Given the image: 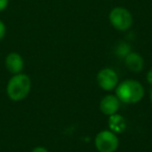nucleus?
I'll use <instances>...</instances> for the list:
<instances>
[{
	"mask_svg": "<svg viewBox=\"0 0 152 152\" xmlns=\"http://www.w3.org/2000/svg\"><path fill=\"white\" fill-rule=\"evenodd\" d=\"M144 88L139 81L133 79H126L116 87V96L124 103H137L144 97Z\"/></svg>",
	"mask_w": 152,
	"mask_h": 152,
	"instance_id": "nucleus-1",
	"label": "nucleus"
},
{
	"mask_svg": "<svg viewBox=\"0 0 152 152\" xmlns=\"http://www.w3.org/2000/svg\"><path fill=\"white\" fill-rule=\"evenodd\" d=\"M31 152H48V150L44 147H36Z\"/></svg>",
	"mask_w": 152,
	"mask_h": 152,
	"instance_id": "nucleus-13",
	"label": "nucleus"
},
{
	"mask_svg": "<svg viewBox=\"0 0 152 152\" xmlns=\"http://www.w3.org/2000/svg\"><path fill=\"white\" fill-rule=\"evenodd\" d=\"M126 120L124 119V117H122L121 115L116 114L110 115V119H108V127L110 128V131H113L114 133H120L123 132L126 128Z\"/></svg>",
	"mask_w": 152,
	"mask_h": 152,
	"instance_id": "nucleus-9",
	"label": "nucleus"
},
{
	"mask_svg": "<svg viewBox=\"0 0 152 152\" xmlns=\"http://www.w3.org/2000/svg\"><path fill=\"white\" fill-rule=\"evenodd\" d=\"M125 65L131 72H141L144 68V59L135 52L127 53L125 56Z\"/></svg>",
	"mask_w": 152,
	"mask_h": 152,
	"instance_id": "nucleus-8",
	"label": "nucleus"
},
{
	"mask_svg": "<svg viewBox=\"0 0 152 152\" xmlns=\"http://www.w3.org/2000/svg\"><path fill=\"white\" fill-rule=\"evenodd\" d=\"M119 77L117 73L110 68H104L97 74V83L104 91H112L118 86Z\"/></svg>",
	"mask_w": 152,
	"mask_h": 152,
	"instance_id": "nucleus-5",
	"label": "nucleus"
},
{
	"mask_svg": "<svg viewBox=\"0 0 152 152\" xmlns=\"http://www.w3.org/2000/svg\"><path fill=\"white\" fill-rule=\"evenodd\" d=\"M110 21L112 25L120 31H125L132 24V16L128 10L124 7H115L110 13Z\"/></svg>",
	"mask_w": 152,
	"mask_h": 152,
	"instance_id": "nucleus-3",
	"label": "nucleus"
},
{
	"mask_svg": "<svg viewBox=\"0 0 152 152\" xmlns=\"http://www.w3.org/2000/svg\"><path fill=\"white\" fill-rule=\"evenodd\" d=\"M5 32H7V27H5V24L3 23L1 20H0V41L4 38Z\"/></svg>",
	"mask_w": 152,
	"mask_h": 152,
	"instance_id": "nucleus-10",
	"label": "nucleus"
},
{
	"mask_svg": "<svg viewBox=\"0 0 152 152\" xmlns=\"http://www.w3.org/2000/svg\"><path fill=\"white\" fill-rule=\"evenodd\" d=\"M5 68L12 74H19L24 68L23 57L17 52H11L5 57Z\"/></svg>",
	"mask_w": 152,
	"mask_h": 152,
	"instance_id": "nucleus-6",
	"label": "nucleus"
},
{
	"mask_svg": "<svg viewBox=\"0 0 152 152\" xmlns=\"http://www.w3.org/2000/svg\"><path fill=\"white\" fill-rule=\"evenodd\" d=\"M147 81L149 83V85L152 86V69H150L147 73Z\"/></svg>",
	"mask_w": 152,
	"mask_h": 152,
	"instance_id": "nucleus-12",
	"label": "nucleus"
},
{
	"mask_svg": "<svg viewBox=\"0 0 152 152\" xmlns=\"http://www.w3.org/2000/svg\"><path fill=\"white\" fill-rule=\"evenodd\" d=\"M31 88V80L29 76L23 73L15 74L10 79L7 87V93L13 101H20L27 97Z\"/></svg>",
	"mask_w": 152,
	"mask_h": 152,
	"instance_id": "nucleus-2",
	"label": "nucleus"
},
{
	"mask_svg": "<svg viewBox=\"0 0 152 152\" xmlns=\"http://www.w3.org/2000/svg\"><path fill=\"white\" fill-rule=\"evenodd\" d=\"M120 100L116 95H106L100 101V110L106 116H110L118 112L120 107Z\"/></svg>",
	"mask_w": 152,
	"mask_h": 152,
	"instance_id": "nucleus-7",
	"label": "nucleus"
},
{
	"mask_svg": "<svg viewBox=\"0 0 152 152\" xmlns=\"http://www.w3.org/2000/svg\"><path fill=\"white\" fill-rule=\"evenodd\" d=\"M150 100H151V103H152V91H151V93H150Z\"/></svg>",
	"mask_w": 152,
	"mask_h": 152,
	"instance_id": "nucleus-14",
	"label": "nucleus"
},
{
	"mask_svg": "<svg viewBox=\"0 0 152 152\" xmlns=\"http://www.w3.org/2000/svg\"><path fill=\"white\" fill-rule=\"evenodd\" d=\"M118 145V137L110 130L100 131L95 137V146L99 152H115Z\"/></svg>",
	"mask_w": 152,
	"mask_h": 152,
	"instance_id": "nucleus-4",
	"label": "nucleus"
},
{
	"mask_svg": "<svg viewBox=\"0 0 152 152\" xmlns=\"http://www.w3.org/2000/svg\"><path fill=\"white\" fill-rule=\"evenodd\" d=\"M9 5V0H0V12H3Z\"/></svg>",
	"mask_w": 152,
	"mask_h": 152,
	"instance_id": "nucleus-11",
	"label": "nucleus"
}]
</instances>
